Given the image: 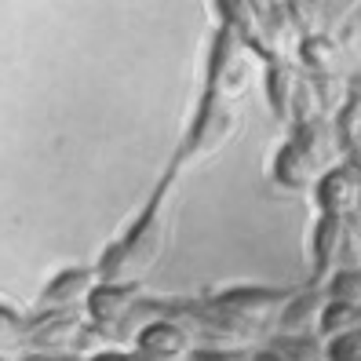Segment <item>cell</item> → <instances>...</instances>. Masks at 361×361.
<instances>
[{"label": "cell", "instance_id": "obj_7", "mask_svg": "<svg viewBox=\"0 0 361 361\" xmlns=\"http://www.w3.org/2000/svg\"><path fill=\"white\" fill-rule=\"evenodd\" d=\"M135 300H139V285H95L84 303H88L95 329L102 336H110L124 322V314L135 307Z\"/></svg>", "mask_w": 361, "mask_h": 361}, {"label": "cell", "instance_id": "obj_3", "mask_svg": "<svg viewBox=\"0 0 361 361\" xmlns=\"http://www.w3.org/2000/svg\"><path fill=\"white\" fill-rule=\"evenodd\" d=\"M314 186H317V204H322V216L350 219L354 212L361 208V168L350 164V161L332 164Z\"/></svg>", "mask_w": 361, "mask_h": 361}, {"label": "cell", "instance_id": "obj_15", "mask_svg": "<svg viewBox=\"0 0 361 361\" xmlns=\"http://www.w3.org/2000/svg\"><path fill=\"white\" fill-rule=\"evenodd\" d=\"M325 295H329V303H343V307L361 310V267H339L329 278Z\"/></svg>", "mask_w": 361, "mask_h": 361}, {"label": "cell", "instance_id": "obj_17", "mask_svg": "<svg viewBox=\"0 0 361 361\" xmlns=\"http://www.w3.org/2000/svg\"><path fill=\"white\" fill-rule=\"evenodd\" d=\"M88 361H139V357L135 354H124V350H102V354H95Z\"/></svg>", "mask_w": 361, "mask_h": 361}, {"label": "cell", "instance_id": "obj_2", "mask_svg": "<svg viewBox=\"0 0 361 361\" xmlns=\"http://www.w3.org/2000/svg\"><path fill=\"white\" fill-rule=\"evenodd\" d=\"M238 99H226L219 92L204 88V99L197 106V117L194 124H190V135L186 142L179 146V154L172 161V168L168 172H186V168L201 164L204 157H212L216 150H223V146L230 142V135L238 132V106H233Z\"/></svg>", "mask_w": 361, "mask_h": 361}, {"label": "cell", "instance_id": "obj_13", "mask_svg": "<svg viewBox=\"0 0 361 361\" xmlns=\"http://www.w3.org/2000/svg\"><path fill=\"white\" fill-rule=\"evenodd\" d=\"M84 332V322L77 314H55L48 325H40V332H33V343H40L44 350H66V347H77V339Z\"/></svg>", "mask_w": 361, "mask_h": 361}, {"label": "cell", "instance_id": "obj_14", "mask_svg": "<svg viewBox=\"0 0 361 361\" xmlns=\"http://www.w3.org/2000/svg\"><path fill=\"white\" fill-rule=\"evenodd\" d=\"M354 329H361V314L354 307H343V303H329L322 310V322H317V336L314 339H329L332 343V339L347 336Z\"/></svg>", "mask_w": 361, "mask_h": 361}, {"label": "cell", "instance_id": "obj_11", "mask_svg": "<svg viewBox=\"0 0 361 361\" xmlns=\"http://www.w3.org/2000/svg\"><path fill=\"white\" fill-rule=\"evenodd\" d=\"M295 84H300L295 62H267V99H270V110L278 121H292Z\"/></svg>", "mask_w": 361, "mask_h": 361}, {"label": "cell", "instance_id": "obj_4", "mask_svg": "<svg viewBox=\"0 0 361 361\" xmlns=\"http://www.w3.org/2000/svg\"><path fill=\"white\" fill-rule=\"evenodd\" d=\"M139 361H190L197 350L190 343V336L179 329V325H168V322H157L150 329H142L132 347H128Z\"/></svg>", "mask_w": 361, "mask_h": 361}, {"label": "cell", "instance_id": "obj_8", "mask_svg": "<svg viewBox=\"0 0 361 361\" xmlns=\"http://www.w3.org/2000/svg\"><path fill=\"white\" fill-rule=\"evenodd\" d=\"M322 176H325V172L317 168V161H314L295 139H288V142L281 146L278 161H274V179H278L281 186H288V190H310Z\"/></svg>", "mask_w": 361, "mask_h": 361}, {"label": "cell", "instance_id": "obj_5", "mask_svg": "<svg viewBox=\"0 0 361 361\" xmlns=\"http://www.w3.org/2000/svg\"><path fill=\"white\" fill-rule=\"evenodd\" d=\"M343 245H347V219H332V216L317 219V226H314V281H310V288H322L339 270Z\"/></svg>", "mask_w": 361, "mask_h": 361}, {"label": "cell", "instance_id": "obj_18", "mask_svg": "<svg viewBox=\"0 0 361 361\" xmlns=\"http://www.w3.org/2000/svg\"><path fill=\"white\" fill-rule=\"evenodd\" d=\"M357 314H361V310H357Z\"/></svg>", "mask_w": 361, "mask_h": 361}, {"label": "cell", "instance_id": "obj_16", "mask_svg": "<svg viewBox=\"0 0 361 361\" xmlns=\"http://www.w3.org/2000/svg\"><path fill=\"white\" fill-rule=\"evenodd\" d=\"M325 361H361V329L332 339L325 347Z\"/></svg>", "mask_w": 361, "mask_h": 361}, {"label": "cell", "instance_id": "obj_10", "mask_svg": "<svg viewBox=\"0 0 361 361\" xmlns=\"http://www.w3.org/2000/svg\"><path fill=\"white\" fill-rule=\"evenodd\" d=\"M300 59H303V66L314 73V77H339V70H343V44L329 33H314V37H303L300 40Z\"/></svg>", "mask_w": 361, "mask_h": 361}, {"label": "cell", "instance_id": "obj_1", "mask_svg": "<svg viewBox=\"0 0 361 361\" xmlns=\"http://www.w3.org/2000/svg\"><path fill=\"white\" fill-rule=\"evenodd\" d=\"M176 172H164L161 186L154 190L146 212L135 219V226L124 233L117 245L106 248L102 263L95 267L99 285H139L146 274L154 270L164 248V233H168V197L176 190Z\"/></svg>", "mask_w": 361, "mask_h": 361}, {"label": "cell", "instance_id": "obj_9", "mask_svg": "<svg viewBox=\"0 0 361 361\" xmlns=\"http://www.w3.org/2000/svg\"><path fill=\"white\" fill-rule=\"evenodd\" d=\"M332 128H336V139H339V154H343V161H350V164H361V77L350 84L347 102H343V110L336 114Z\"/></svg>", "mask_w": 361, "mask_h": 361}, {"label": "cell", "instance_id": "obj_12", "mask_svg": "<svg viewBox=\"0 0 361 361\" xmlns=\"http://www.w3.org/2000/svg\"><path fill=\"white\" fill-rule=\"evenodd\" d=\"M95 285H99L95 270H66V274H59V278L48 285L44 303L48 307H70L77 300H88Z\"/></svg>", "mask_w": 361, "mask_h": 361}, {"label": "cell", "instance_id": "obj_6", "mask_svg": "<svg viewBox=\"0 0 361 361\" xmlns=\"http://www.w3.org/2000/svg\"><path fill=\"white\" fill-rule=\"evenodd\" d=\"M325 307H329L325 288H307V292H300V295H292L288 307L281 310L278 336H285V339H314Z\"/></svg>", "mask_w": 361, "mask_h": 361}]
</instances>
